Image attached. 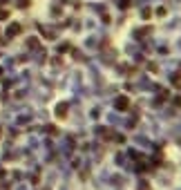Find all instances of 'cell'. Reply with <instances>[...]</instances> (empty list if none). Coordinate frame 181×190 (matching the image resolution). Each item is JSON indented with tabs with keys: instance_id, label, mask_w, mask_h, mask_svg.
Returning a JSON list of instances; mask_svg holds the SVG:
<instances>
[{
	"instance_id": "6da1fadb",
	"label": "cell",
	"mask_w": 181,
	"mask_h": 190,
	"mask_svg": "<svg viewBox=\"0 0 181 190\" xmlns=\"http://www.w3.org/2000/svg\"><path fill=\"white\" fill-rule=\"evenodd\" d=\"M20 32H23V27L18 25V23H11V25L7 27V38H14V36H18Z\"/></svg>"
},
{
	"instance_id": "7a4b0ae2",
	"label": "cell",
	"mask_w": 181,
	"mask_h": 190,
	"mask_svg": "<svg viewBox=\"0 0 181 190\" xmlns=\"http://www.w3.org/2000/svg\"><path fill=\"white\" fill-rule=\"evenodd\" d=\"M9 18V9H0V20H7Z\"/></svg>"
},
{
	"instance_id": "3957f363",
	"label": "cell",
	"mask_w": 181,
	"mask_h": 190,
	"mask_svg": "<svg viewBox=\"0 0 181 190\" xmlns=\"http://www.w3.org/2000/svg\"><path fill=\"white\" fill-rule=\"evenodd\" d=\"M27 45L34 49V47H38V40H36V38H29V40H27Z\"/></svg>"
},
{
	"instance_id": "277c9868",
	"label": "cell",
	"mask_w": 181,
	"mask_h": 190,
	"mask_svg": "<svg viewBox=\"0 0 181 190\" xmlns=\"http://www.w3.org/2000/svg\"><path fill=\"white\" fill-rule=\"evenodd\" d=\"M0 74H2V70H0Z\"/></svg>"
}]
</instances>
